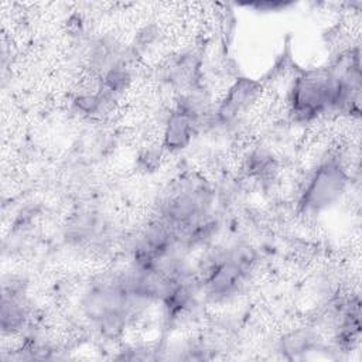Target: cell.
<instances>
[{
    "label": "cell",
    "mask_w": 362,
    "mask_h": 362,
    "mask_svg": "<svg viewBox=\"0 0 362 362\" xmlns=\"http://www.w3.org/2000/svg\"><path fill=\"white\" fill-rule=\"evenodd\" d=\"M209 205L211 191L204 181L182 180L165 194L160 211L167 225L187 228L201 221Z\"/></svg>",
    "instance_id": "obj_1"
},
{
    "label": "cell",
    "mask_w": 362,
    "mask_h": 362,
    "mask_svg": "<svg viewBox=\"0 0 362 362\" xmlns=\"http://www.w3.org/2000/svg\"><path fill=\"white\" fill-rule=\"evenodd\" d=\"M345 174L339 164L328 161L315 171L301 199L305 212H320L332 205L345 187Z\"/></svg>",
    "instance_id": "obj_2"
},
{
    "label": "cell",
    "mask_w": 362,
    "mask_h": 362,
    "mask_svg": "<svg viewBox=\"0 0 362 362\" xmlns=\"http://www.w3.org/2000/svg\"><path fill=\"white\" fill-rule=\"evenodd\" d=\"M259 93L260 85L257 82L247 78L238 79L216 110L218 120L221 123L232 122L238 115L246 110L257 99Z\"/></svg>",
    "instance_id": "obj_3"
},
{
    "label": "cell",
    "mask_w": 362,
    "mask_h": 362,
    "mask_svg": "<svg viewBox=\"0 0 362 362\" xmlns=\"http://www.w3.org/2000/svg\"><path fill=\"white\" fill-rule=\"evenodd\" d=\"M192 117L180 110H175L168 119L164 134V144L170 150L184 148L192 137Z\"/></svg>",
    "instance_id": "obj_4"
},
{
    "label": "cell",
    "mask_w": 362,
    "mask_h": 362,
    "mask_svg": "<svg viewBox=\"0 0 362 362\" xmlns=\"http://www.w3.org/2000/svg\"><path fill=\"white\" fill-rule=\"evenodd\" d=\"M16 291L10 290V293L3 294L1 303V328L3 332H11L18 329L24 324V308L16 298Z\"/></svg>",
    "instance_id": "obj_5"
},
{
    "label": "cell",
    "mask_w": 362,
    "mask_h": 362,
    "mask_svg": "<svg viewBox=\"0 0 362 362\" xmlns=\"http://www.w3.org/2000/svg\"><path fill=\"white\" fill-rule=\"evenodd\" d=\"M310 342H311V337L305 332H294L291 335H288L284 342H283V348L286 352L290 354H300L304 352L310 348Z\"/></svg>",
    "instance_id": "obj_6"
}]
</instances>
